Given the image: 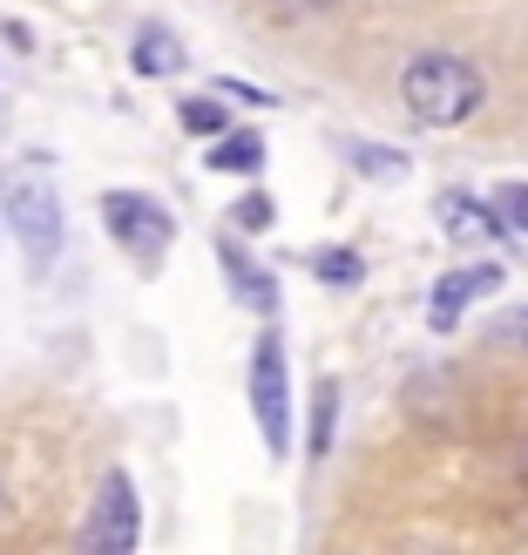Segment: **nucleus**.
Wrapping results in <instances>:
<instances>
[{
    "label": "nucleus",
    "mask_w": 528,
    "mask_h": 555,
    "mask_svg": "<svg viewBox=\"0 0 528 555\" xmlns=\"http://www.w3.org/2000/svg\"><path fill=\"white\" fill-rule=\"evenodd\" d=\"M400 102H407V116L427 122V129H461V122L481 116L488 81L467 54L421 48V54H407V68H400Z\"/></svg>",
    "instance_id": "1"
},
{
    "label": "nucleus",
    "mask_w": 528,
    "mask_h": 555,
    "mask_svg": "<svg viewBox=\"0 0 528 555\" xmlns=\"http://www.w3.org/2000/svg\"><path fill=\"white\" fill-rule=\"evenodd\" d=\"M0 210H8V231L21 237L27 264H48L62 251V197H54L48 177H8L0 183Z\"/></svg>",
    "instance_id": "2"
},
{
    "label": "nucleus",
    "mask_w": 528,
    "mask_h": 555,
    "mask_svg": "<svg viewBox=\"0 0 528 555\" xmlns=\"http://www.w3.org/2000/svg\"><path fill=\"white\" fill-rule=\"evenodd\" d=\"M102 224L143 271L163 264V251H170V237H177L170 210H163L156 197H143V190H108V197H102Z\"/></svg>",
    "instance_id": "3"
},
{
    "label": "nucleus",
    "mask_w": 528,
    "mask_h": 555,
    "mask_svg": "<svg viewBox=\"0 0 528 555\" xmlns=\"http://www.w3.org/2000/svg\"><path fill=\"white\" fill-rule=\"evenodd\" d=\"M252 413H258V434L271 461L292 454V379H285V346H278V332H265L258 352H252Z\"/></svg>",
    "instance_id": "4"
},
{
    "label": "nucleus",
    "mask_w": 528,
    "mask_h": 555,
    "mask_svg": "<svg viewBox=\"0 0 528 555\" xmlns=\"http://www.w3.org/2000/svg\"><path fill=\"white\" fill-rule=\"evenodd\" d=\"M136 535H143V508H136V481L123 467H108L102 488H95V508H89V529H81V548L95 555H129Z\"/></svg>",
    "instance_id": "5"
},
{
    "label": "nucleus",
    "mask_w": 528,
    "mask_h": 555,
    "mask_svg": "<svg viewBox=\"0 0 528 555\" xmlns=\"http://www.w3.org/2000/svg\"><path fill=\"white\" fill-rule=\"evenodd\" d=\"M494 285H502V264H467V271H448V278L434 285V305H427L434 332H454V319H461L475 298H488Z\"/></svg>",
    "instance_id": "6"
},
{
    "label": "nucleus",
    "mask_w": 528,
    "mask_h": 555,
    "mask_svg": "<svg viewBox=\"0 0 528 555\" xmlns=\"http://www.w3.org/2000/svg\"><path fill=\"white\" fill-rule=\"evenodd\" d=\"M434 224L448 231V237H502V217H494V204H481V197H467V190H440L434 197Z\"/></svg>",
    "instance_id": "7"
},
{
    "label": "nucleus",
    "mask_w": 528,
    "mask_h": 555,
    "mask_svg": "<svg viewBox=\"0 0 528 555\" xmlns=\"http://www.w3.org/2000/svg\"><path fill=\"white\" fill-rule=\"evenodd\" d=\"M217 258H224V271H231V292L252 305V312H265V319H271V312H278V285H271V271H265V264H252L231 237L217 244Z\"/></svg>",
    "instance_id": "8"
},
{
    "label": "nucleus",
    "mask_w": 528,
    "mask_h": 555,
    "mask_svg": "<svg viewBox=\"0 0 528 555\" xmlns=\"http://www.w3.org/2000/svg\"><path fill=\"white\" fill-rule=\"evenodd\" d=\"M210 170H237V177L265 170V135H258V129H224V135H210Z\"/></svg>",
    "instance_id": "9"
},
{
    "label": "nucleus",
    "mask_w": 528,
    "mask_h": 555,
    "mask_svg": "<svg viewBox=\"0 0 528 555\" xmlns=\"http://www.w3.org/2000/svg\"><path fill=\"white\" fill-rule=\"evenodd\" d=\"M129 62H136V75L163 81V75H177V68H183V48H177L170 27H143V35H136V48H129Z\"/></svg>",
    "instance_id": "10"
},
{
    "label": "nucleus",
    "mask_w": 528,
    "mask_h": 555,
    "mask_svg": "<svg viewBox=\"0 0 528 555\" xmlns=\"http://www.w3.org/2000/svg\"><path fill=\"white\" fill-rule=\"evenodd\" d=\"M332 421H339V379H319L312 386V434H305V454L312 461L332 454Z\"/></svg>",
    "instance_id": "11"
},
{
    "label": "nucleus",
    "mask_w": 528,
    "mask_h": 555,
    "mask_svg": "<svg viewBox=\"0 0 528 555\" xmlns=\"http://www.w3.org/2000/svg\"><path fill=\"white\" fill-rule=\"evenodd\" d=\"M177 122H183L190 135H204V143H210V135H224V129H231V116H224V102H210V95H190V102L177 108Z\"/></svg>",
    "instance_id": "12"
},
{
    "label": "nucleus",
    "mask_w": 528,
    "mask_h": 555,
    "mask_svg": "<svg viewBox=\"0 0 528 555\" xmlns=\"http://www.w3.org/2000/svg\"><path fill=\"white\" fill-rule=\"evenodd\" d=\"M312 271L325 278L332 292H346V285H359V278H366V258H359V251H319Z\"/></svg>",
    "instance_id": "13"
},
{
    "label": "nucleus",
    "mask_w": 528,
    "mask_h": 555,
    "mask_svg": "<svg viewBox=\"0 0 528 555\" xmlns=\"http://www.w3.org/2000/svg\"><path fill=\"white\" fill-rule=\"evenodd\" d=\"M494 217H502L508 231H528V183H502V190H494Z\"/></svg>",
    "instance_id": "14"
},
{
    "label": "nucleus",
    "mask_w": 528,
    "mask_h": 555,
    "mask_svg": "<svg viewBox=\"0 0 528 555\" xmlns=\"http://www.w3.org/2000/svg\"><path fill=\"white\" fill-rule=\"evenodd\" d=\"M352 163H359V170H373V177H407V156L373 150V143H359V150H352Z\"/></svg>",
    "instance_id": "15"
},
{
    "label": "nucleus",
    "mask_w": 528,
    "mask_h": 555,
    "mask_svg": "<svg viewBox=\"0 0 528 555\" xmlns=\"http://www.w3.org/2000/svg\"><path fill=\"white\" fill-rule=\"evenodd\" d=\"M231 224H271V197H244L231 210Z\"/></svg>",
    "instance_id": "16"
},
{
    "label": "nucleus",
    "mask_w": 528,
    "mask_h": 555,
    "mask_svg": "<svg viewBox=\"0 0 528 555\" xmlns=\"http://www.w3.org/2000/svg\"><path fill=\"white\" fill-rule=\"evenodd\" d=\"M494 339H508V346H521V352H528V312H508L502 325H494Z\"/></svg>",
    "instance_id": "17"
}]
</instances>
